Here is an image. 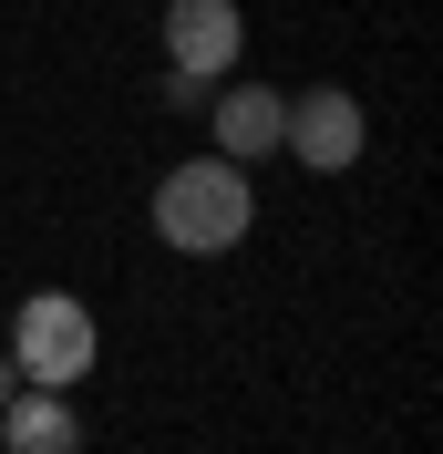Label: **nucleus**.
Returning <instances> with one entry per match:
<instances>
[{
    "instance_id": "6",
    "label": "nucleus",
    "mask_w": 443,
    "mask_h": 454,
    "mask_svg": "<svg viewBox=\"0 0 443 454\" xmlns=\"http://www.w3.org/2000/svg\"><path fill=\"white\" fill-rule=\"evenodd\" d=\"M0 444H11V454H83V424H73V403H62V393L21 382V393L0 403Z\"/></svg>"
},
{
    "instance_id": "7",
    "label": "nucleus",
    "mask_w": 443,
    "mask_h": 454,
    "mask_svg": "<svg viewBox=\"0 0 443 454\" xmlns=\"http://www.w3.org/2000/svg\"><path fill=\"white\" fill-rule=\"evenodd\" d=\"M206 93H217V83H196V73H166V114H206Z\"/></svg>"
},
{
    "instance_id": "3",
    "label": "nucleus",
    "mask_w": 443,
    "mask_h": 454,
    "mask_svg": "<svg viewBox=\"0 0 443 454\" xmlns=\"http://www.w3.org/2000/svg\"><path fill=\"white\" fill-rule=\"evenodd\" d=\"M237 52H248V11L237 0H166V73L227 83Z\"/></svg>"
},
{
    "instance_id": "2",
    "label": "nucleus",
    "mask_w": 443,
    "mask_h": 454,
    "mask_svg": "<svg viewBox=\"0 0 443 454\" xmlns=\"http://www.w3.org/2000/svg\"><path fill=\"white\" fill-rule=\"evenodd\" d=\"M11 372L21 382H42V393H73L93 362H104V331H93V310L73 300V289H31L21 310H11Z\"/></svg>"
},
{
    "instance_id": "8",
    "label": "nucleus",
    "mask_w": 443,
    "mask_h": 454,
    "mask_svg": "<svg viewBox=\"0 0 443 454\" xmlns=\"http://www.w3.org/2000/svg\"><path fill=\"white\" fill-rule=\"evenodd\" d=\"M11 393H21V372H11V351H0V403H11Z\"/></svg>"
},
{
    "instance_id": "1",
    "label": "nucleus",
    "mask_w": 443,
    "mask_h": 454,
    "mask_svg": "<svg viewBox=\"0 0 443 454\" xmlns=\"http://www.w3.org/2000/svg\"><path fill=\"white\" fill-rule=\"evenodd\" d=\"M248 227H258L248 166H227V155H186V166H166V186H155V238H166V248L227 258Z\"/></svg>"
},
{
    "instance_id": "4",
    "label": "nucleus",
    "mask_w": 443,
    "mask_h": 454,
    "mask_svg": "<svg viewBox=\"0 0 443 454\" xmlns=\"http://www.w3.org/2000/svg\"><path fill=\"white\" fill-rule=\"evenodd\" d=\"M278 145L299 155L309 176H340V166H361V104L340 83H309V93H289V114H278Z\"/></svg>"
},
{
    "instance_id": "5",
    "label": "nucleus",
    "mask_w": 443,
    "mask_h": 454,
    "mask_svg": "<svg viewBox=\"0 0 443 454\" xmlns=\"http://www.w3.org/2000/svg\"><path fill=\"white\" fill-rule=\"evenodd\" d=\"M278 114H289V93L237 83V73L206 93V124H217V155H227V166H258V155H278Z\"/></svg>"
}]
</instances>
